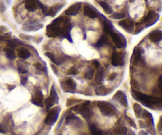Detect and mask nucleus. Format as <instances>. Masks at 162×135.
<instances>
[{
  "instance_id": "31",
  "label": "nucleus",
  "mask_w": 162,
  "mask_h": 135,
  "mask_svg": "<svg viewBox=\"0 0 162 135\" xmlns=\"http://www.w3.org/2000/svg\"><path fill=\"white\" fill-rule=\"evenodd\" d=\"M45 55H46V56H48V58L49 59H51V61H52L53 63H55V65L60 64V62L59 61L58 59L55 58V55H53V54H52V53L46 52V53H45Z\"/></svg>"
},
{
  "instance_id": "21",
  "label": "nucleus",
  "mask_w": 162,
  "mask_h": 135,
  "mask_svg": "<svg viewBox=\"0 0 162 135\" xmlns=\"http://www.w3.org/2000/svg\"><path fill=\"white\" fill-rule=\"evenodd\" d=\"M104 31L105 33L108 34V35H109V36H110L111 34L114 32L113 26L112 25V23H111L109 21H108V20H106V21L104 22Z\"/></svg>"
},
{
  "instance_id": "11",
  "label": "nucleus",
  "mask_w": 162,
  "mask_h": 135,
  "mask_svg": "<svg viewBox=\"0 0 162 135\" xmlns=\"http://www.w3.org/2000/svg\"><path fill=\"white\" fill-rule=\"evenodd\" d=\"M83 12H84V14L88 17L89 18H96L98 17V13L97 11L93 8L92 6H89V5H86V6H84V9H83Z\"/></svg>"
},
{
  "instance_id": "43",
  "label": "nucleus",
  "mask_w": 162,
  "mask_h": 135,
  "mask_svg": "<svg viewBox=\"0 0 162 135\" xmlns=\"http://www.w3.org/2000/svg\"><path fill=\"white\" fill-rule=\"evenodd\" d=\"M93 64L94 65V66L96 68H99L100 67V63H99V62L97 61V60H93Z\"/></svg>"
},
{
  "instance_id": "12",
  "label": "nucleus",
  "mask_w": 162,
  "mask_h": 135,
  "mask_svg": "<svg viewBox=\"0 0 162 135\" xmlns=\"http://www.w3.org/2000/svg\"><path fill=\"white\" fill-rule=\"evenodd\" d=\"M113 98L115 100H117L124 107H127L128 105V102H127V96L124 92H123L122 91H118L116 94L114 95Z\"/></svg>"
},
{
  "instance_id": "26",
  "label": "nucleus",
  "mask_w": 162,
  "mask_h": 135,
  "mask_svg": "<svg viewBox=\"0 0 162 135\" xmlns=\"http://www.w3.org/2000/svg\"><path fill=\"white\" fill-rule=\"evenodd\" d=\"M94 70L93 68L91 67V66H88L87 69H86V73H85V77L88 80H91L93 78V76H94Z\"/></svg>"
},
{
  "instance_id": "18",
  "label": "nucleus",
  "mask_w": 162,
  "mask_h": 135,
  "mask_svg": "<svg viewBox=\"0 0 162 135\" xmlns=\"http://www.w3.org/2000/svg\"><path fill=\"white\" fill-rule=\"evenodd\" d=\"M43 28L42 24H37V23H30L26 24L23 27V29L25 31H37Z\"/></svg>"
},
{
  "instance_id": "49",
  "label": "nucleus",
  "mask_w": 162,
  "mask_h": 135,
  "mask_svg": "<svg viewBox=\"0 0 162 135\" xmlns=\"http://www.w3.org/2000/svg\"><path fill=\"white\" fill-rule=\"evenodd\" d=\"M138 135H148V134L145 131H141V132H139Z\"/></svg>"
},
{
  "instance_id": "38",
  "label": "nucleus",
  "mask_w": 162,
  "mask_h": 135,
  "mask_svg": "<svg viewBox=\"0 0 162 135\" xmlns=\"http://www.w3.org/2000/svg\"><path fill=\"white\" fill-rule=\"evenodd\" d=\"M77 74H78V71L74 67H72L71 69H70L67 72L68 75H75Z\"/></svg>"
},
{
  "instance_id": "2",
  "label": "nucleus",
  "mask_w": 162,
  "mask_h": 135,
  "mask_svg": "<svg viewBox=\"0 0 162 135\" xmlns=\"http://www.w3.org/2000/svg\"><path fill=\"white\" fill-rule=\"evenodd\" d=\"M97 106L101 112L105 116H112L116 115L117 112L116 108L113 105L106 101H98Z\"/></svg>"
},
{
  "instance_id": "33",
  "label": "nucleus",
  "mask_w": 162,
  "mask_h": 135,
  "mask_svg": "<svg viewBox=\"0 0 162 135\" xmlns=\"http://www.w3.org/2000/svg\"><path fill=\"white\" fill-rule=\"evenodd\" d=\"M125 17V14H123V13H115L111 16L112 18L116 19V20H121V19L124 18Z\"/></svg>"
},
{
  "instance_id": "36",
  "label": "nucleus",
  "mask_w": 162,
  "mask_h": 135,
  "mask_svg": "<svg viewBox=\"0 0 162 135\" xmlns=\"http://www.w3.org/2000/svg\"><path fill=\"white\" fill-rule=\"evenodd\" d=\"M126 119H127V122H128L129 125H130V126H133V127H135V128H137V126H136V124H135V122L133 121V119H130V118L127 116H126Z\"/></svg>"
},
{
  "instance_id": "47",
  "label": "nucleus",
  "mask_w": 162,
  "mask_h": 135,
  "mask_svg": "<svg viewBox=\"0 0 162 135\" xmlns=\"http://www.w3.org/2000/svg\"><path fill=\"white\" fill-rule=\"evenodd\" d=\"M27 81V77H25V78L23 77H22V85H24L25 83V81Z\"/></svg>"
},
{
  "instance_id": "8",
  "label": "nucleus",
  "mask_w": 162,
  "mask_h": 135,
  "mask_svg": "<svg viewBox=\"0 0 162 135\" xmlns=\"http://www.w3.org/2000/svg\"><path fill=\"white\" fill-rule=\"evenodd\" d=\"M61 86L65 92H74L76 89V83L71 78H67L64 81L61 83Z\"/></svg>"
},
{
  "instance_id": "37",
  "label": "nucleus",
  "mask_w": 162,
  "mask_h": 135,
  "mask_svg": "<svg viewBox=\"0 0 162 135\" xmlns=\"http://www.w3.org/2000/svg\"><path fill=\"white\" fill-rule=\"evenodd\" d=\"M18 71L21 73V74H26L28 72V70L24 66H19Z\"/></svg>"
},
{
  "instance_id": "24",
  "label": "nucleus",
  "mask_w": 162,
  "mask_h": 135,
  "mask_svg": "<svg viewBox=\"0 0 162 135\" xmlns=\"http://www.w3.org/2000/svg\"><path fill=\"white\" fill-rule=\"evenodd\" d=\"M4 52H5L6 58H9L10 60H13V59H14L16 58V54L13 49H10L9 47H6V48L4 49Z\"/></svg>"
},
{
  "instance_id": "30",
  "label": "nucleus",
  "mask_w": 162,
  "mask_h": 135,
  "mask_svg": "<svg viewBox=\"0 0 162 135\" xmlns=\"http://www.w3.org/2000/svg\"><path fill=\"white\" fill-rule=\"evenodd\" d=\"M96 93L97 94V95H101V96H104V95H106L107 93L109 92V91L108 90L107 88H105L104 86H101V87H99L97 89H96Z\"/></svg>"
},
{
  "instance_id": "34",
  "label": "nucleus",
  "mask_w": 162,
  "mask_h": 135,
  "mask_svg": "<svg viewBox=\"0 0 162 135\" xmlns=\"http://www.w3.org/2000/svg\"><path fill=\"white\" fill-rule=\"evenodd\" d=\"M35 67L37 68V70H39V71H44V72H45L47 73V68L45 66H44L43 65H41L40 63H37V64H35Z\"/></svg>"
},
{
  "instance_id": "9",
  "label": "nucleus",
  "mask_w": 162,
  "mask_h": 135,
  "mask_svg": "<svg viewBox=\"0 0 162 135\" xmlns=\"http://www.w3.org/2000/svg\"><path fill=\"white\" fill-rule=\"evenodd\" d=\"M112 64L114 66H121L124 64V54L114 52L112 56Z\"/></svg>"
},
{
  "instance_id": "27",
  "label": "nucleus",
  "mask_w": 162,
  "mask_h": 135,
  "mask_svg": "<svg viewBox=\"0 0 162 135\" xmlns=\"http://www.w3.org/2000/svg\"><path fill=\"white\" fill-rule=\"evenodd\" d=\"M50 98H52L55 103H58L59 102V96L58 94H57V92L55 89V85L52 86V89H51V91H50V96H49Z\"/></svg>"
},
{
  "instance_id": "22",
  "label": "nucleus",
  "mask_w": 162,
  "mask_h": 135,
  "mask_svg": "<svg viewBox=\"0 0 162 135\" xmlns=\"http://www.w3.org/2000/svg\"><path fill=\"white\" fill-rule=\"evenodd\" d=\"M63 4H59V5H56V6H52V7H51L50 9H48V14L50 16H55L57 13H58V11L59 10V9H61L62 7H63Z\"/></svg>"
},
{
  "instance_id": "29",
  "label": "nucleus",
  "mask_w": 162,
  "mask_h": 135,
  "mask_svg": "<svg viewBox=\"0 0 162 135\" xmlns=\"http://www.w3.org/2000/svg\"><path fill=\"white\" fill-rule=\"evenodd\" d=\"M134 111H135V114L137 118H140L142 116V108L141 107L140 104H134Z\"/></svg>"
},
{
  "instance_id": "10",
  "label": "nucleus",
  "mask_w": 162,
  "mask_h": 135,
  "mask_svg": "<svg viewBox=\"0 0 162 135\" xmlns=\"http://www.w3.org/2000/svg\"><path fill=\"white\" fill-rule=\"evenodd\" d=\"M32 103L33 104L37 105V106H40L41 107L43 105L44 103V96L42 92L40 91V89H37L35 91L33 96L32 98Z\"/></svg>"
},
{
  "instance_id": "42",
  "label": "nucleus",
  "mask_w": 162,
  "mask_h": 135,
  "mask_svg": "<svg viewBox=\"0 0 162 135\" xmlns=\"http://www.w3.org/2000/svg\"><path fill=\"white\" fill-rule=\"evenodd\" d=\"M157 129H158L159 131H162V116L160 119L159 123H158V125H157Z\"/></svg>"
},
{
  "instance_id": "7",
  "label": "nucleus",
  "mask_w": 162,
  "mask_h": 135,
  "mask_svg": "<svg viewBox=\"0 0 162 135\" xmlns=\"http://www.w3.org/2000/svg\"><path fill=\"white\" fill-rule=\"evenodd\" d=\"M119 25L130 33L134 32V29H135V23L130 18H125L121 20L120 22H119Z\"/></svg>"
},
{
  "instance_id": "44",
  "label": "nucleus",
  "mask_w": 162,
  "mask_h": 135,
  "mask_svg": "<svg viewBox=\"0 0 162 135\" xmlns=\"http://www.w3.org/2000/svg\"><path fill=\"white\" fill-rule=\"evenodd\" d=\"M116 75H117V74H116V73H113V74H111V76H110V77H109V78H108V79H109V80H110V81L115 80V79H116Z\"/></svg>"
},
{
  "instance_id": "3",
  "label": "nucleus",
  "mask_w": 162,
  "mask_h": 135,
  "mask_svg": "<svg viewBox=\"0 0 162 135\" xmlns=\"http://www.w3.org/2000/svg\"><path fill=\"white\" fill-rule=\"evenodd\" d=\"M158 19H159V14L157 13L154 11H150L142 22V25L145 28L150 27L154 25L158 21Z\"/></svg>"
},
{
  "instance_id": "23",
  "label": "nucleus",
  "mask_w": 162,
  "mask_h": 135,
  "mask_svg": "<svg viewBox=\"0 0 162 135\" xmlns=\"http://www.w3.org/2000/svg\"><path fill=\"white\" fill-rule=\"evenodd\" d=\"M108 37L106 35H102L101 37L99 39V40L97 41V43L95 44V47H101L104 46L106 43H108Z\"/></svg>"
},
{
  "instance_id": "46",
  "label": "nucleus",
  "mask_w": 162,
  "mask_h": 135,
  "mask_svg": "<svg viewBox=\"0 0 162 135\" xmlns=\"http://www.w3.org/2000/svg\"><path fill=\"white\" fill-rule=\"evenodd\" d=\"M0 133H1V134H5V133H6L5 129H4L3 127V126H1V125H0Z\"/></svg>"
},
{
  "instance_id": "17",
  "label": "nucleus",
  "mask_w": 162,
  "mask_h": 135,
  "mask_svg": "<svg viewBox=\"0 0 162 135\" xmlns=\"http://www.w3.org/2000/svg\"><path fill=\"white\" fill-rule=\"evenodd\" d=\"M17 53H18V57H20V58H22V59H27L29 57H30L31 55L29 50L25 48V47H20V48H18Z\"/></svg>"
},
{
  "instance_id": "48",
  "label": "nucleus",
  "mask_w": 162,
  "mask_h": 135,
  "mask_svg": "<svg viewBox=\"0 0 162 135\" xmlns=\"http://www.w3.org/2000/svg\"><path fill=\"white\" fill-rule=\"evenodd\" d=\"M139 124H140V127H142V128L146 127V125H145V123H144L142 121H139Z\"/></svg>"
},
{
  "instance_id": "41",
  "label": "nucleus",
  "mask_w": 162,
  "mask_h": 135,
  "mask_svg": "<svg viewBox=\"0 0 162 135\" xmlns=\"http://www.w3.org/2000/svg\"><path fill=\"white\" fill-rule=\"evenodd\" d=\"M20 37L22 38V39H25V40H32V38H33V37L27 36V35H23V34H21V35H20Z\"/></svg>"
},
{
  "instance_id": "5",
  "label": "nucleus",
  "mask_w": 162,
  "mask_h": 135,
  "mask_svg": "<svg viewBox=\"0 0 162 135\" xmlns=\"http://www.w3.org/2000/svg\"><path fill=\"white\" fill-rule=\"evenodd\" d=\"M110 37L113 40L114 43L118 48H124L127 46V40L125 37L123 36L121 33H116V31H114L111 34Z\"/></svg>"
},
{
  "instance_id": "16",
  "label": "nucleus",
  "mask_w": 162,
  "mask_h": 135,
  "mask_svg": "<svg viewBox=\"0 0 162 135\" xmlns=\"http://www.w3.org/2000/svg\"><path fill=\"white\" fill-rule=\"evenodd\" d=\"M142 49L140 47H135L132 55L131 62L134 65H138V62L141 59V56H142Z\"/></svg>"
},
{
  "instance_id": "20",
  "label": "nucleus",
  "mask_w": 162,
  "mask_h": 135,
  "mask_svg": "<svg viewBox=\"0 0 162 135\" xmlns=\"http://www.w3.org/2000/svg\"><path fill=\"white\" fill-rule=\"evenodd\" d=\"M142 117H143L145 119H146L147 121V124L149 126H153V119L152 115L148 112L147 111L144 110L143 111V114H142Z\"/></svg>"
},
{
  "instance_id": "35",
  "label": "nucleus",
  "mask_w": 162,
  "mask_h": 135,
  "mask_svg": "<svg viewBox=\"0 0 162 135\" xmlns=\"http://www.w3.org/2000/svg\"><path fill=\"white\" fill-rule=\"evenodd\" d=\"M127 129L126 127H121L117 133V135H127Z\"/></svg>"
},
{
  "instance_id": "19",
  "label": "nucleus",
  "mask_w": 162,
  "mask_h": 135,
  "mask_svg": "<svg viewBox=\"0 0 162 135\" xmlns=\"http://www.w3.org/2000/svg\"><path fill=\"white\" fill-rule=\"evenodd\" d=\"M104 71L103 68H100L99 70L97 72L96 74V76L94 77V81L95 82L97 83V84H100V83L102 82V81L104 79Z\"/></svg>"
},
{
  "instance_id": "13",
  "label": "nucleus",
  "mask_w": 162,
  "mask_h": 135,
  "mask_svg": "<svg viewBox=\"0 0 162 135\" xmlns=\"http://www.w3.org/2000/svg\"><path fill=\"white\" fill-rule=\"evenodd\" d=\"M81 7H82V3H74V4H73L72 6H70V7L65 11V14H66L67 15H69V16L76 15L79 12Z\"/></svg>"
},
{
  "instance_id": "40",
  "label": "nucleus",
  "mask_w": 162,
  "mask_h": 135,
  "mask_svg": "<svg viewBox=\"0 0 162 135\" xmlns=\"http://www.w3.org/2000/svg\"><path fill=\"white\" fill-rule=\"evenodd\" d=\"M6 9V6L5 4L3 3V0H0V12H3Z\"/></svg>"
},
{
  "instance_id": "39",
  "label": "nucleus",
  "mask_w": 162,
  "mask_h": 135,
  "mask_svg": "<svg viewBox=\"0 0 162 135\" xmlns=\"http://www.w3.org/2000/svg\"><path fill=\"white\" fill-rule=\"evenodd\" d=\"M7 45H8L9 48H10V49H14V48H15L16 47V43H14L13 41H8Z\"/></svg>"
},
{
  "instance_id": "32",
  "label": "nucleus",
  "mask_w": 162,
  "mask_h": 135,
  "mask_svg": "<svg viewBox=\"0 0 162 135\" xmlns=\"http://www.w3.org/2000/svg\"><path fill=\"white\" fill-rule=\"evenodd\" d=\"M44 102H45V105H46V108L48 111H49V109L55 104V101L52 98H50V97H48Z\"/></svg>"
},
{
  "instance_id": "28",
  "label": "nucleus",
  "mask_w": 162,
  "mask_h": 135,
  "mask_svg": "<svg viewBox=\"0 0 162 135\" xmlns=\"http://www.w3.org/2000/svg\"><path fill=\"white\" fill-rule=\"evenodd\" d=\"M99 3H100L101 6L102 7V8H103L104 11L106 13V14H110L112 13V8L110 7V6H109L107 3L103 2V1H101V2H100Z\"/></svg>"
},
{
  "instance_id": "25",
  "label": "nucleus",
  "mask_w": 162,
  "mask_h": 135,
  "mask_svg": "<svg viewBox=\"0 0 162 135\" xmlns=\"http://www.w3.org/2000/svg\"><path fill=\"white\" fill-rule=\"evenodd\" d=\"M89 130L92 135H102L103 134V131L101 130L98 129L97 126H95L94 124H91L89 125Z\"/></svg>"
},
{
  "instance_id": "15",
  "label": "nucleus",
  "mask_w": 162,
  "mask_h": 135,
  "mask_svg": "<svg viewBox=\"0 0 162 135\" xmlns=\"http://www.w3.org/2000/svg\"><path fill=\"white\" fill-rule=\"evenodd\" d=\"M149 38L152 42H154V43L159 42L162 40V33L158 30L153 31L149 34Z\"/></svg>"
},
{
  "instance_id": "6",
  "label": "nucleus",
  "mask_w": 162,
  "mask_h": 135,
  "mask_svg": "<svg viewBox=\"0 0 162 135\" xmlns=\"http://www.w3.org/2000/svg\"><path fill=\"white\" fill-rule=\"evenodd\" d=\"M89 104V102H86L85 104L80 105V106H76L75 108H74V110H75L78 111V113L82 115V116L86 119H89V118L91 117V111L89 109L88 104Z\"/></svg>"
},
{
  "instance_id": "45",
  "label": "nucleus",
  "mask_w": 162,
  "mask_h": 135,
  "mask_svg": "<svg viewBox=\"0 0 162 135\" xmlns=\"http://www.w3.org/2000/svg\"><path fill=\"white\" fill-rule=\"evenodd\" d=\"M51 67L52 68V70H53V72H54L55 74H57V75H58L59 73H58V71H57V68L55 67L54 65H52V66H51Z\"/></svg>"
},
{
  "instance_id": "14",
  "label": "nucleus",
  "mask_w": 162,
  "mask_h": 135,
  "mask_svg": "<svg viewBox=\"0 0 162 135\" xmlns=\"http://www.w3.org/2000/svg\"><path fill=\"white\" fill-rule=\"evenodd\" d=\"M38 7H39V5L37 0H26L25 3V8L27 9L28 11L34 12L38 9Z\"/></svg>"
},
{
  "instance_id": "1",
  "label": "nucleus",
  "mask_w": 162,
  "mask_h": 135,
  "mask_svg": "<svg viewBox=\"0 0 162 135\" xmlns=\"http://www.w3.org/2000/svg\"><path fill=\"white\" fill-rule=\"evenodd\" d=\"M71 28L69 18L66 17H59L47 26V35L49 37H62L70 39V30Z\"/></svg>"
},
{
  "instance_id": "4",
  "label": "nucleus",
  "mask_w": 162,
  "mask_h": 135,
  "mask_svg": "<svg viewBox=\"0 0 162 135\" xmlns=\"http://www.w3.org/2000/svg\"><path fill=\"white\" fill-rule=\"evenodd\" d=\"M59 111H60V109L58 107L52 108V110L49 111L48 114L45 119V124L48 126H53L58 119Z\"/></svg>"
}]
</instances>
